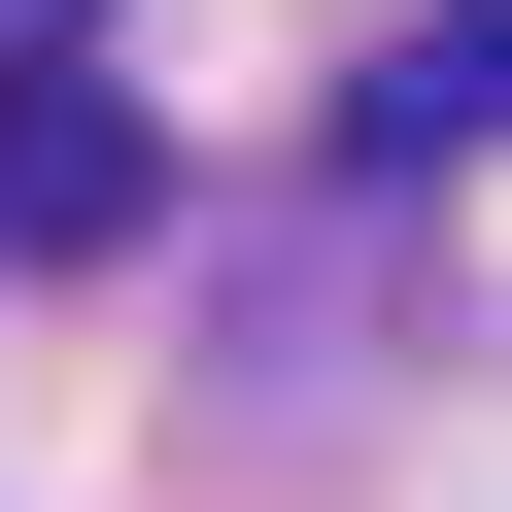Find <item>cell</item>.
I'll use <instances>...</instances> for the list:
<instances>
[{
    "instance_id": "6da1fadb",
    "label": "cell",
    "mask_w": 512,
    "mask_h": 512,
    "mask_svg": "<svg viewBox=\"0 0 512 512\" xmlns=\"http://www.w3.org/2000/svg\"><path fill=\"white\" fill-rule=\"evenodd\" d=\"M137 205H171V171H137V103H103V69H35V103H0V239H35V274H103Z\"/></svg>"
},
{
    "instance_id": "7a4b0ae2",
    "label": "cell",
    "mask_w": 512,
    "mask_h": 512,
    "mask_svg": "<svg viewBox=\"0 0 512 512\" xmlns=\"http://www.w3.org/2000/svg\"><path fill=\"white\" fill-rule=\"evenodd\" d=\"M376 137H410V171H444V137H512V0H444V35L376 69Z\"/></svg>"
},
{
    "instance_id": "3957f363",
    "label": "cell",
    "mask_w": 512,
    "mask_h": 512,
    "mask_svg": "<svg viewBox=\"0 0 512 512\" xmlns=\"http://www.w3.org/2000/svg\"><path fill=\"white\" fill-rule=\"evenodd\" d=\"M35 69H103V0H0V103H35Z\"/></svg>"
}]
</instances>
